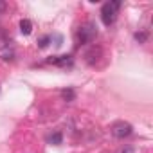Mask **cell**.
Masks as SVG:
<instances>
[{"label": "cell", "mask_w": 153, "mask_h": 153, "mask_svg": "<svg viewBox=\"0 0 153 153\" xmlns=\"http://www.w3.org/2000/svg\"><path fill=\"white\" fill-rule=\"evenodd\" d=\"M121 9V0H112V2L103 4L101 7V20L105 25H112L117 20V13Z\"/></svg>", "instance_id": "6da1fadb"}, {"label": "cell", "mask_w": 153, "mask_h": 153, "mask_svg": "<svg viewBox=\"0 0 153 153\" xmlns=\"http://www.w3.org/2000/svg\"><path fill=\"white\" fill-rule=\"evenodd\" d=\"M96 36H97V27H96L94 22L83 24V25L79 27V31H78V40H79V43H92V42L96 40Z\"/></svg>", "instance_id": "7a4b0ae2"}, {"label": "cell", "mask_w": 153, "mask_h": 153, "mask_svg": "<svg viewBox=\"0 0 153 153\" xmlns=\"http://www.w3.org/2000/svg\"><path fill=\"white\" fill-rule=\"evenodd\" d=\"M110 130H112V135L117 137V139H124V137L131 135V131H133L131 124H130V123H124V121H117V123H114Z\"/></svg>", "instance_id": "3957f363"}, {"label": "cell", "mask_w": 153, "mask_h": 153, "mask_svg": "<svg viewBox=\"0 0 153 153\" xmlns=\"http://www.w3.org/2000/svg\"><path fill=\"white\" fill-rule=\"evenodd\" d=\"M49 63H52V65H58V67H67V65H72V56H67V54H63V56H54V58H51V59H47Z\"/></svg>", "instance_id": "277c9868"}, {"label": "cell", "mask_w": 153, "mask_h": 153, "mask_svg": "<svg viewBox=\"0 0 153 153\" xmlns=\"http://www.w3.org/2000/svg\"><path fill=\"white\" fill-rule=\"evenodd\" d=\"M20 31H22V34H31L33 33V22L31 20H27V18H24L22 22H20Z\"/></svg>", "instance_id": "5b68a950"}, {"label": "cell", "mask_w": 153, "mask_h": 153, "mask_svg": "<svg viewBox=\"0 0 153 153\" xmlns=\"http://www.w3.org/2000/svg\"><path fill=\"white\" fill-rule=\"evenodd\" d=\"M61 140H63V135H61L59 131L49 137V142H51V144H54V146H58V144H61Z\"/></svg>", "instance_id": "8992f818"}, {"label": "cell", "mask_w": 153, "mask_h": 153, "mask_svg": "<svg viewBox=\"0 0 153 153\" xmlns=\"http://www.w3.org/2000/svg\"><path fill=\"white\" fill-rule=\"evenodd\" d=\"M49 42H51V36L45 34V36H42V38L38 40V47H40V49H45V47L49 45Z\"/></svg>", "instance_id": "52a82bcc"}, {"label": "cell", "mask_w": 153, "mask_h": 153, "mask_svg": "<svg viewBox=\"0 0 153 153\" xmlns=\"http://www.w3.org/2000/svg\"><path fill=\"white\" fill-rule=\"evenodd\" d=\"M61 96H63L65 101H72V99H74V90H70V88H68V90H63Z\"/></svg>", "instance_id": "ba28073f"}, {"label": "cell", "mask_w": 153, "mask_h": 153, "mask_svg": "<svg viewBox=\"0 0 153 153\" xmlns=\"http://www.w3.org/2000/svg\"><path fill=\"white\" fill-rule=\"evenodd\" d=\"M135 40H137L139 43H144V42L148 40V33H135Z\"/></svg>", "instance_id": "9c48e42d"}, {"label": "cell", "mask_w": 153, "mask_h": 153, "mask_svg": "<svg viewBox=\"0 0 153 153\" xmlns=\"http://www.w3.org/2000/svg\"><path fill=\"white\" fill-rule=\"evenodd\" d=\"M123 153H133V149L131 148H126V149H123Z\"/></svg>", "instance_id": "30bf717a"}]
</instances>
